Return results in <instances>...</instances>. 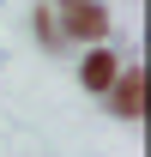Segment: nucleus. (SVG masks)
<instances>
[{
    "label": "nucleus",
    "mask_w": 151,
    "mask_h": 157,
    "mask_svg": "<svg viewBox=\"0 0 151 157\" xmlns=\"http://www.w3.org/2000/svg\"><path fill=\"white\" fill-rule=\"evenodd\" d=\"M55 24L67 42H109V6L103 0H60Z\"/></svg>",
    "instance_id": "1"
},
{
    "label": "nucleus",
    "mask_w": 151,
    "mask_h": 157,
    "mask_svg": "<svg viewBox=\"0 0 151 157\" xmlns=\"http://www.w3.org/2000/svg\"><path fill=\"white\" fill-rule=\"evenodd\" d=\"M103 97H109V115L115 121H139L145 115V73H139V67H121Z\"/></svg>",
    "instance_id": "2"
},
{
    "label": "nucleus",
    "mask_w": 151,
    "mask_h": 157,
    "mask_svg": "<svg viewBox=\"0 0 151 157\" xmlns=\"http://www.w3.org/2000/svg\"><path fill=\"white\" fill-rule=\"evenodd\" d=\"M115 73H121V60H115V48H109V42H85V60H79V85L103 97V91L115 85Z\"/></svg>",
    "instance_id": "3"
},
{
    "label": "nucleus",
    "mask_w": 151,
    "mask_h": 157,
    "mask_svg": "<svg viewBox=\"0 0 151 157\" xmlns=\"http://www.w3.org/2000/svg\"><path fill=\"white\" fill-rule=\"evenodd\" d=\"M37 42H42V48H60V42H67V36H60V24H55V12H48V6H37Z\"/></svg>",
    "instance_id": "4"
}]
</instances>
